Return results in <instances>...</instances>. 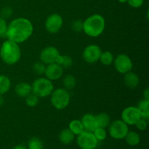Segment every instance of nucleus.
I'll use <instances>...</instances> for the list:
<instances>
[{
  "label": "nucleus",
  "mask_w": 149,
  "mask_h": 149,
  "mask_svg": "<svg viewBox=\"0 0 149 149\" xmlns=\"http://www.w3.org/2000/svg\"><path fill=\"white\" fill-rule=\"evenodd\" d=\"M33 28L31 22L26 18H16L7 26L6 37L8 40L16 43H22L29 39L33 33Z\"/></svg>",
  "instance_id": "1"
},
{
  "label": "nucleus",
  "mask_w": 149,
  "mask_h": 149,
  "mask_svg": "<svg viewBox=\"0 0 149 149\" xmlns=\"http://www.w3.org/2000/svg\"><path fill=\"white\" fill-rule=\"evenodd\" d=\"M21 56V51L18 44L10 40L3 42L0 49L1 60L8 65L17 63Z\"/></svg>",
  "instance_id": "2"
},
{
  "label": "nucleus",
  "mask_w": 149,
  "mask_h": 149,
  "mask_svg": "<svg viewBox=\"0 0 149 149\" xmlns=\"http://www.w3.org/2000/svg\"><path fill=\"white\" fill-rule=\"evenodd\" d=\"M106 26L104 17L99 14H95L87 17L83 22V31L91 37H97L103 33Z\"/></svg>",
  "instance_id": "3"
},
{
  "label": "nucleus",
  "mask_w": 149,
  "mask_h": 149,
  "mask_svg": "<svg viewBox=\"0 0 149 149\" xmlns=\"http://www.w3.org/2000/svg\"><path fill=\"white\" fill-rule=\"evenodd\" d=\"M53 91V84L47 78L36 79L31 84V92L39 97H45L50 95Z\"/></svg>",
  "instance_id": "4"
},
{
  "label": "nucleus",
  "mask_w": 149,
  "mask_h": 149,
  "mask_svg": "<svg viewBox=\"0 0 149 149\" xmlns=\"http://www.w3.org/2000/svg\"><path fill=\"white\" fill-rule=\"evenodd\" d=\"M51 103L58 110L65 109L69 104L70 95L65 89L58 88L51 93Z\"/></svg>",
  "instance_id": "5"
},
{
  "label": "nucleus",
  "mask_w": 149,
  "mask_h": 149,
  "mask_svg": "<svg viewBox=\"0 0 149 149\" xmlns=\"http://www.w3.org/2000/svg\"><path fill=\"white\" fill-rule=\"evenodd\" d=\"M109 135L112 138L116 140H122L125 138L129 132L128 125L122 120H115L109 125Z\"/></svg>",
  "instance_id": "6"
},
{
  "label": "nucleus",
  "mask_w": 149,
  "mask_h": 149,
  "mask_svg": "<svg viewBox=\"0 0 149 149\" xmlns=\"http://www.w3.org/2000/svg\"><path fill=\"white\" fill-rule=\"evenodd\" d=\"M97 142L93 132L85 130L78 135L77 139V145L81 149H95L97 147Z\"/></svg>",
  "instance_id": "7"
},
{
  "label": "nucleus",
  "mask_w": 149,
  "mask_h": 149,
  "mask_svg": "<svg viewBox=\"0 0 149 149\" xmlns=\"http://www.w3.org/2000/svg\"><path fill=\"white\" fill-rule=\"evenodd\" d=\"M114 66L118 72L125 74L132 70L133 65H132V60L128 55L125 54H120L115 58Z\"/></svg>",
  "instance_id": "8"
},
{
  "label": "nucleus",
  "mask_w": 149,
  "mask_h": 149,
  "mask_svg": "<svg viewBox=\"0 0 149 149\" xmlns=\"http://www.w3.org/2000/svg\"><path fill=\"white\" fill-rule=\"evenodd\" d=\"M141 119V113L138 108L135 106L126 108L122 113V120L127 125H135Z\"/></svg>",
  "instance_id": "9"
},
{
  "label": "nucleus",
  "mask_w": 149,
  "mask_h": 149,
  "mask_svg": "<svg viewBox=\"0 0 149 149\" xmlns=\"http://www.w3.org/2000/svg\"><path fill=\"white\" fill-rule=\"evenodd\" d=\"M102 50L96 45H90L86 47L83 52L82 57L84 61L88 63H95L99 61Z\"/></svg>",
  "instance_id": "10"
},
{
  "label": "nucleus",
  "mask_w": 149,
  "mask_h": 149,
  "mask_svg": "<svg viewBox=\"0 0 149 149\" xmlns=\"http://www.w3.org/2000/svg\"><path fill=\"white\" fill-rule=\"evenodd\" d=\"M63 26V18L60 15L54 13L47 17L45 21L46 30L50 33H55L59 31Z\"/></svg>",
  "instance_id": "11"
},
{
  "label": "nucleus",
  "mask_w": 149,
  "mask_h": 149,
  "mask_svg": "<svg viewBox=\"0 0 149 149\" xmlns=\"http://www.w3.org/2000/svg\"><path fill=\"white\" fill-rule=\"evenodd\" d=\"M60 56L59 51L54 47H47L41 52L40 60L45 64L55 63Z\"/></svg>",
  "instance_id": "12"
},
{
  "label": "nucleus",
  "mask_w": 149,
  "mask_h": 149,
  "mask_svg": "<svg viewBox=\"0 0 149 149\" xmlns=\"http://www.w3.org/2000/svg\"><path fill=\"white\" fill-rule=\"evenodd\" d=\"M63 73V68L59 64L55 63L49 64L46 67L45 74L48 79L52 81V80L59 79L62 77Z\"/></svg>",
  "instance_id": "13"
},
{
  "label": "nucleus",
  "mask_w": 149,
  "mask_h": 149,
  "mask_svg": "<svg viewBox=\"0 0 149 149\" xmlns=\"http://www.w3.org/2000/svg\"><path fill=\"white\" fill-rule=\"evenodd\" d=\"M80 121L82 124L84 130L87 132H93L96 128L98 127L95 116L91 114V113H87V114L84 115Z\"/></svg>",
  "instance_id": "14"
},
{
  "label": "nucleus",
  "mask_w": 149,
  "mask_h": 149,
  "mask_svg": "<svg viewBox=\"0 0 149 149\" xmlns=\"http://www.w3.org/2000/svg\"><path fill=\"white\" fill-rule=\"evenodd\" d=\"M124 81H125V84L127 87L131 89L135 88L139 84V77L135 73L129 71L126 73L124 77Z\"/></svg>",
  "instance_id": "15"
},
{
  "label": "nucleus",
  "mask_w": 149,
  "mask_h": 149,
  "mask_svg": "<svg viewBox=\"0 0 149 149\" xmlns=\"http://www.w3.org/2000/svg\"><path fill=\"white\" fill-rule=\"evenodd\" d=\"M15 92L20 97H26L31 93V85L26 82L18 83L15 86Z\"/></svg>",
  "instance_id": "16"
},
{
  "label": "nucleus",
  "mask_w": 149,
  "mask_h": 149,
  "mask_svg": "<svg viewBox=\"0 0 149 149\" xmlns=\"http://www.w3.org/2000/svg\"><path fill=\"white\" fill-rule=\"evenodd\" d=\"M74 134L69 129H64L59 135V140L64 145H68L72 143L74 139Z\"/></svg>",
  "instance_id": "17"
},
{
  "label": "nucleus",
  "mask_w": 149,
  "mask_h": 149,
  "mask_svg": "<svg viewBox=\"0 0 149 149\" xmlns=\"http://www.w3.org/2000/svg\"><path fill=\"white\" fill-rule=\"evenodd\" d=\"M137 108L141 113V118L148 119L149 117V100L144 99L140 101Z\"/></svg>",
  "instance_id": "18"
},
{
  "label": "nucleus",
  "mask_w": 149,
  "mask_h": 149,
  "mask_svg": "<svg viewBox=\"0 0 149 149\" xmlns=\"http://www.w3.org/2000/svg\"><path fill=\"white\" fill-rule=\"evenodd\" d=\"M125 138L127 143L130 146H138L141 142V137H140L139 134L137 133L136 132H134V131L128 132Z\"/></svg>",
  "instance_id": "19"
},
{
  "label": "nucleus",
  "mask_w": 149,
  "mask_h": 149,
  "mask_svg": "<svg viewBox=\"0 0 149 149\" xmlns=\"http://www.w3.org/2000/svg\"><path fill=\"white\" fill-rule=\"evenodd\" d=\"M97 126L99 127L106 128L109 126L111 122V118L106 113H100L95 116Z\"/></svg>",
  "instance_id": "20"
},
{
  "label": "nucleus",
  "mask_w": 149,
  "mask_h": 149,
  "mask_svg": "<svg viewBox=\"0 0 149 149\" xmlns=\"http://www.w3.org/2000/svg\"><path fill=\"white\" fill-rule=\"evenodd\" d=\"M68 129L74 134V135H79L83 131H84L83 125L81 124V121L78 119H74L71 121L69 123V128Z\"/></svg>",
  "instance_id": "21"
},
{
  "label": "nucleus",
  "mask_w": 149,
  "mask_h": 149,
  "mask_svg": "<svg viewBox=\"0 0 149 149\" xmlns=\"http://www.w3.org/2000/svg\"><path fill=\"white\" fill-rule=\"evenodd\" d=\"M11 87L10 79L4 75H0V95L5 94Z\"/></svg>",
  "instance_id": "22"
},
{
  "label": "nucleus",
  "mask_w": 149,
  "mask_h": 149,
  "mask_svg": "<svg viewBox=\"0 0 149 149\" xmlns=\"http://www.w3.org/2000/svg\"><path fill=\"white\" fill-rule=\"evenodd\" d=\"M99 61L101 62L102 64L106 65H109L113 62V55L109 51H105L102 52L100 55Z\"/></svg>",
  "instance_id": "23"
},
{
  "label": "nucleus",
  "mask_w": 149,
  "mask_h": 149,
  "mask_svg": "<svg viewBox=\"0 0 149 149\" xmlns=\"http://www.w3.org/2000/svg\"><path fill=\"white\" fill-rule=\"evenodd\" d=\"M56 63L59 64L63 68H69L72 65L73 61L72 58L68 55H61L58 57L56 61Z\"/></svg>",
  "instance_id": "24"
},
{
  "label": "nucleus",
  "mask_w": 149,
  "mask_h": 149,
  "mask_svg": "<svg viewBox=\"0 0 149 149\" xmlns=\"http://www.w3.org/2000/svg\"><path fill=\"white\" fill-rule=\"evenodd\" d=\"M28 149H43V143L38 138L33 137L28 143Z\"/></svg>",
  "instance_id": "25"
},
{
  "label": "nucleus",
  "mask_w": 149,
  "mask_h": 149,
  "mask_svg": "<svg viewBox=\"0 0 149 149\" xmlns=\"http://www.w3.org/2000/svg\"><path fill=\"white\" fill-rule=\"evenodd\" d=\"M77 84L76 78L72 75H67L63 79V86L67 90H71L74 88Z\"/></svg>",
  "instance_id": "26"
},
{
  "label": "nucleus",
  "mask_w": 149,
  "mask_h": 149,
  "mask_svg": "<svg viewBox=\"0 0 149 149\" xmlns=\"http://www.w3.org/2000/svg\"><path fill=\"white\" fill-rule=\"evenodd\" d=\"M93 133L94 134L95 137L97 140V141H104L106 138V137H107L106 131L105 130V128L103 127H97Z\"/></svg>",
  "instance_id": "27"
},
{
  "label": "nucleus",
  "mask_w": 149,
  "mask_h": 149,
  "mask_svg": "<svg viewBox=\"0 0 149 149\" xmlns=\"http://www.w3.org/2000/svg\"><path fill=\"white\" fill-rule=\"evenodd\" d=\"M26 103L29 107H34L39 103V97H37L33 93H30L26 97Z\"/></svg>",
  "instance_id": "28"
},
{
  "label": "nucleus",
  "mask_w": 149,
  "mask_h": 149,
  "mask_svg": "<svg viewBox=\"0 0 149 149\" xmlns=\"http://www.w3.org/2000/svg\"><path fill=\"white\" fill-rule=\"evenodd\" d=\"M33 70L38 75H42V74H45L46 66H45V64L44 63L36 62L33 64Z\"/></svg>",
  "instance_id": "29"
},
{
  "label": "nucleus",
  "mask_w": 149,
  "mask_h": 149,
  "mask_svg": "<svg viewBox=\"0 0 149 149\" xmlns=\"http://www.w3.org/2000/svg\"><path fill=\"white\" fill-rule=\"evenodd\" d=\"M7 24L5 19L0 16V37L5 38L7 35Z\"/></svg>",
  "instance_id": "30"
},
{
  "label": "nucleus",
  "mask_w": 149,
  "mask_h": 149,
  "mask_svg": "<svg viewBox=\"0 0 149 149\" xmlns=\"http://www.w3.org/2000/svg\"><path fill=\"white\" fill-rule=\"evenodd\" d=\"M71 28L76 32H79L83 30V22L81 20H74L71 24Z\"/></svg>",
  "instance_id": "31"
},
{
  "label": "nucleus",
  "mask_w": 149,
  "mask_h": 149,
  "mask_svg": "<svg viewBox=\"0 0 149 149\" xmlns=\"http://www.w3.org/2000/svg\"><path fill=\"white\" fill-rule=\"evenodd\" d=\"M13 14V10L10 7H4L1 11V17L4 19L8 18Z\"/></svg>",
  "instance_id": "32"
},
{
  "label": "nucleus",
  "mask_w": 149,
  "mask_h": 149,
  "mask_svg": "<svg viewBox=\"0 0 149 149\" xmlns=\"http://www.w3.org/2000/svg\"><path fill=\"white\" fill-rule=\"evenodd\" d=\"M135 125L136 126V127L138 128L139 130L143 131V130H145L146 129L148 124H147L146 119L141 118V119H139V120L137 122V123L135 124Z\"/></svg>",
  "instance_id": "33"
},
{
  "label": "nucleus",
  "mask_w": 149,
  "mask_h": 149,
  "mask_svg": "<svg viewBox=\"0 0 149 149\" xmlns=\"http://www.w3.org/2000/svg\"><path fill=\"white\" fill-rule=\"evenodd\" d=\"M127 2L132 7L138 8L143 4L144 0H127Z\"/></svg>",
  "instance_id": "34"
},
{
  "label": "nucleus",
  "mask_w": 149,
  "mask_h": 149,
  "mask_svg": "<svg viewBox=\"0 0 149 149\" xmlns=\"http://www.w3.org/2000/svg\"><path fill=\"white\" fill-rule=\"evenodd\" d=\"M12 149H28V148L26 146H25L24 145H21V144H20V145L15 146L13 147Z\"/></svg>",
  "instance_id": "35"
},
{
  "label": "nucleus",
  "mask_w": 149,
  "mask_h": 149,
  "mask_svg": "<svg viewBox=\"0 0 149 149\" xmlns=\"http://www.w3.org/2000/svg\"><path fill=\"white\" fill-rule=\"evenodd\" d=\"M143 96L145 97L146 99H148V100H149V90L148 89H146V90L144 91Z\"/></svg>",
  "instance_id": "36"
},
{
  "label": "nucleus",
  "mask_w": 149,
  "mask_h": 149,
  "mask_svg": "<svg viewBox=\"0 0 149 149\" xmlns=\"http://www.w3.org/2000/svg\"><path fill=\"white\" fill-rule=\"evenodd\" d=\"M4 99H3L2 96H1V95H0V106H2L3 103H4Z\"/></svg>",
  "instance_id": "37"
},
{
  "label": "nucleus",
  "mask_w": 149,
  "mask_h": 149,
  "mask_svg": "<svg viewBox=\"0 0 149 149\" xmlns=\"http://www.w3.org/2000/svg\"><path fill=\"white\" fill-rule=\"evenodd\" d=\"M120 3H126L127 2V0H118Z\"/></svg>",
  "instance_id": "38"
}]
</instances>
